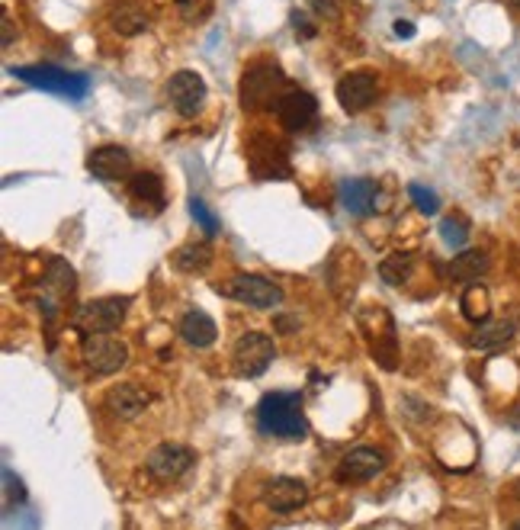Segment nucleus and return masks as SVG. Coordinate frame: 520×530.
Returning a JSON list of instances; mask_svg holds the SVG:
<instances>
[{
  "instance_id": "f257e3e1",
  "label": "nucleus",
  "mask_w": 520,
  "mask_h": 530,
  "mask_svg": "<svg viewBox=\"0 0 520 530\" xmlns=\"http://www.w3.org/2000/svg\"><path fill=\"white\" fill-rule=\"evenodd\" d=\"M260 431L279 441H302L308 434V421L302 412V392H267L257 406Z\"/></svg>"
},
{
  "instance_id": "f03ea898",
  "label": "nucleus",
  "mask_w": 520,
  "mask_h": 530,
  "mask_svg": "<svg viewBox=\"0 0 520 530\" xmlns=\"http://www.w3.org/2000/svg\"><path fill=\"white\" fill-rule=\"evenodd\" d=\"M286 94V74L273 59H257L244 68L242 84H238V100L242 110H277L279 96Z\"/></svg>"
},
{
  "instance_id": "7ed1b4c3",
  "label": "nucleus",
  "mask_w": 520,
  "mask_h": 530,
  "mask_svg": "<svg viewBox=\"0 0 520 530\" xmlns=\"http://www.w3.org/2000/svg\"><path fill=\"white\" fill-rule=\"evenodd\" d=\"M125 312H129V296H100V299H87L81 309L74 312V328L84 338L94 334H113L123 324Z\"/></svg>"
},
{
  "instance_id": "20e7f679",
  "label": "nucleus",
  "mask_w": 520,
  "mask_h": 530,
  "mask_svg": "<svg viewBox=\"0 0 520 530\" xmlns=\"http://www.w3.org/2000/svg\"><path fill=\"white\" fill-rule=\"evenodd\" d=\"M273 357H277V347L273 338L264 332H244L235 341V351H232V367L242 379H257L270 370Z\"/></svg>"
},
{
  "instance_id": "39448f33",
  "label": "nucleus",
  "mask_w": 520,
  "mask_h": 530,
  "mask_svg": "<svg viewBox=\"0 0 520 530\" xmlns=\"http://www.w3.org/2000/svg\"><path fill=\"white\" fill-rule=\"evenodd\" d=\"M219 289L228 299L244 302L251 309H277L279 302H283V289L267 280V277H257V273H235Z\"/></svg>"
},
{
  "instance_id": "423d86ee",
  "label": "nucleus",
  "mask_w": 520,
  "mask_h": 530,
  "mask_svg": "<svg viewBox=\"0 0 520 530\" xmlns=\"http://www.w3.org/2000/svg\"><path fill=\"white\" fill-rule=\"evenodd\" d=\"M81 361H84V367H87V373L113 376L125 367V361H129V347L119 338H113V334H94V338H84Z\"/></svg>"
},
{
  "instance_id": "0eeeda50",
  "label": "nucleus",
  "mask_w": 520,
  "mask_h": 530,
  "mask_svg": "<svg viewBox=\"0 0 520 530\" xmlns=\"http://www.w3.org/2000/svg\"><path fill=\"white\" fill-rule=\"evenodd\" d=\"M14 78L32 84L39 90H51V94H65L81 100L87 94V78L84 74H68L55 65H32V68H14Z\"/></svg>"
},
{
  "instance_id": "6e6552de",
  "label": "nucleus",
  "mask_w": 520,
  "mask_h": 530,
  "mask_svg": "<svg viewBox=\"0 0 520 530\" xmlns=\"http://www.w3.org/2000/svg\"><path fill=\"white\" fill-rule=\"evenodd\" d=\"M248 161H251V170H254L257 177H273V180H283V177L293 174L286 145H279L273 135H264V132L254 135V139L248 142Z\"/></svg>"
},
{
  "instance_id": "1a4fd4ad",
  "label": "nucleus",
  "mask_w": 520,
  "mask_h": 530,
  "mask_svg": "<svg viewBox=\"0 0 520 530\" xmlns=\"http://www.w3.org/2000/svg\"><path fill=\"white\" fill-rule=\"evenodd\" d=\"M277 119L286 132H308L318 123V100L308 90L289 87L277 104Z\"/></svg>"
},
{
  "instance_id": "9d476101",
  "label": "nucleus",
  "mask_w": 520,
  "mask_h": 530,
  "mask_svg": "<svg viewBox=\"0 0 520 530\" xmlns=\"http://www.w3.org/2000/svg\"><path fill=\"white\" fill-rule=\"evenodd\" d=\"M196 463V453H193L187 443H158V447L148 453L145 466L158 482H177L190 472V466Z\"/></svg>"
},
{
  "instance_id": "9b49d317",
  "label": "nucleus",
  "mask_w": 520,
  "mask_h": 530,
  "mask_svg": "<svg viewBox=\"0 0 520 530\" xmlns=\"http://www.w3.org/2000/svg\"><path fill=\"white\" fill-rule=\"evenodd\" d=\"M260 498H264V505L273 515H293V511L306 508L308 486L302 479H293V476H273L264 482Z\"/></svg>"
},
{
  "instance_id": "f8f14e48",
  "label": "nucleus",
  "mask_w": 520,
  "mask_h": 530,
  "mask_svg": "<svg viewBox=\"0 0 520 530\" xmlns=\"http://www.w3.org/2000/svg\"><path fill=\"white\" fill-rule=\"evenodd\" d=\"M337 104L347 113H360L373 106V100L379 96V78L373 71H351L337 81Z\"/></svg>"
},
{
  "instance_id": "ddd939ff",
  "label": "nucleus",
  "mask_w": 520,
  "mask_h": 530,
  "mask_svg": "<svg viewBox=\"0 0 520 530\" xmlns=\"http://www.w3.org/2000/svg\"><path fill=\"white\" fill-rule=\"evenodd\" d=\"M168 104L180 116H196L205 104V81L196 71H177L168 81Z\"/></svg>"
},
{
  "instance_id": "4468645a",
  "label": "nucleus",
  "mask_w": 520,
  "mask_h": 530,
  "mask_svg": "<svg viewBox=\"0 0 520 530\" xmlns=\"http://www.w3.org/2000/svg\"><path fill=\"white\" fill-rule=\"evenodd\" d=\"M386 463L388 457L379 447L363 443V447H353L351 453H344L341 466H337V479L341 482H369V479H376L386 470Z\"/></svg>"
},
{
  "instance_id": "2eb2a0df",
  "label": "nucleus",
  "mask_w": 520,
  "mask_h": 530,
  "mask_svg": "<svg viewBox=\"0 0 520 530\" xmlns=\"http://www.w3.org/2000/svg\"><path fill=\"white\" fill-rule=\"evenodd\" d=\"M87 170L96 180H106V184L129 180V177H132V155L119 145H103V148H96V151H90Z\"/></svg>"
},
{
  "instance_id": "dca6fc26",
  "label": "nucleus",
  "mask_w": 520,
  "mask_h": 530,
  "mask_svg": "<svg viewBox=\"0 0 520 530\" xmlns=\"http://www.w3.org/2000/svg\"><path fill=\"white\" fill-rule=\"evenodd\" d=\"M106 408H110L116 418L135 421L148 408V392L135 383H119L106 392Z\"/></svg>"
},
{
  "instance_id": "f3484780",
  "label": "nucleus",
  "mask_w": 520,
  "mask_h": 530,
  "mask_svg": "<svg viewBox=\"0 0 520 530\" xmlns=\"http://www.w3.org/2000/svg\"><path fill=\"white\" fill-rule=\"evenodd\" d=\"M180 338H184L190 347L205 351V347L215 344V338H219V328H215V322L205 315V312L193 309V312H187V315L180 318Z\"/></svg>"
},
{
  "instance_id": "a211bd4d",
  "label": "nucleus",
  "mask_w": 520,
  "mask_h": 530,
  "mask_svg": "<svg viewBox=\"0 0 520 530\" xmlns=\"http://www.w3.org/2000/svg\"><path fill=\"white\" fill-rule=\"evenodd\" d=\"M341 199H344V206L351 209L353 215L367 219V215H373V209H376V184L373 180H367V177L344 180V184H341Z\"/></svg>"
},
{
  "instance_id": "6ab92c4d",
  "label": "nucleus",
  "mask_w": 520,
  "mask_h": 530,
  "mask_svg": "<svg viewBox=\"0 0 520 530\" xmlns=\"http://www.w3.org/2000/svg\"><path fill=\"white\" fill-rule=\"evenodd\" d=\"M511 338H514V322H507V318H485L476 332L470 334V347L472 351H498Z\"/></svg>"
},
{
  "instance_id": "aec40b11",
  "label": "nucleus",
  "mask_w": 520,
  "mask_h": 530,
  "mask_svg": "<svg viewBox=\"0 0 520 530\" xmlns=\"http://www.w3.org/2000/svg\"><path fill=\"white\" fill-rule=\"evenodd\" d=\"M170 267L177 273H205L213 267V248L205 242H190L170 254Z\"/></svg>"
},
{
  "instance_id": "412c9836",
  "label": "nucleus",
  "mask_w": 520,
  "mask_h": 530,
  "mask_svg": "<svg viewBox=\"0 0 520 530\" xmlns=\"http://www.w3.org/2000/svg\"><path fill=\"white\" fill-rule=\"evenodd\" d=\"M450 280L456 283H476L482 280L485 273H488V254L485 251H462V254H456L453 260H450Z\"/></svg>"
},
{
  "instance_id": "4be33fe9",
  "label": "nucleus",
  "mask_w": 520,
  "mask_h": 530,
  "mask_svg": "<svg viewBox=\"0 0 520 530\" xmlns=\"http://www.w3.org/2000/svg\"><path fill=\"white\" fill-rule=\"evenodd\" d=\"M129 193H132L135 199H141L145 209L164 206V184H161V177L151 174V170H141V174L129 177Z\"/></svg>"
},
{
  "instance_id": "5701e85b",
  "label": "nucleus",
  "mask_w": 520,
  "mask_h": 530,
  "mask_svg": "<svg viewBox=\"0 0 520 530\" xmlns=\"http://www.w3.org/2000/svg\"><path fill=\"white\" fill-rule=\"evenodd\" d=\"M379 277L388 287H405L415 277V258L411 254H392L379 264Z\"/></svg>"
},
{
  "instance_id": "b1692460",
  "label": "nucleus",
  "mask_w": 520,
  "mask_h": 530,
  "mask_svg": "<svg viewBox=\"0 0 520 530\" xmlns=\"http://www.w3.org/2000/svg\"><path fill=\"white\" fill-rule=\"evenodd\" d=\"M110 23L119 36H139L148 30V14L141 7H116L110 14Z\"/></svg>"
},
{
  "instance_id": "393cba45",
  "label": "nucleus",
  "mask_w": 520,
  "mask_h": 530,
  "mask_svg": "<svg viewBox=\"0 0 520 530\" xmlns=\"http://www.w3.org/2000/svg\"><path fill=\"white\" fill-rule=\"evenodd\" d=\"M174 10L187 26H203L213 16L215 0H174Z\"/></svg>"
},
{
  "instance_id": "a878e982",
  "label": "nucleus",
  "mask_w": 520,
  "mask_h": 530,
  "mask_svg": "<svg viewBox=\"0 0 520 530\" xmlns=\"http://www.w3.org/2000/svg\"><path fill=\"white\" fill-rule=\"evenodd\" d=\"M460 309H462V315L470 318V322L482 324L485 318H488V293H485L482 287H470L466 293H462Z\"/></svg>"
},
{
  "instance_id": "bb28decb",
  "label": "nucleus",
  "mask_w": 520,
  "mask_h": 530,
  "mask_svg": "<svg viewBox=\"0 0 520 530\" xmlns=\"http://www.w3.org/2000/svg\"><path fill=\"white\" fill-rule=\"evenodd\" d=\"M440 235L450 248H462V244L470 242V222L462 219V215H447V219L440 222Z\"/></svg>"
},
{
  "instance_id": "cd10ccee",
  "label": "nucleus",
  "mask_w": 520,
  "mask_h": 530,
  "mask_svg": "<svg viewBox=\"0 0 520 530\" xmlns=\"http://www.w3.org/2000/svg\"><path fill=\"white\" fill-rule=\"evenodd\" d=\"M408 196L415 199V206H418V213H424V215H433V213L440 209L437 193L427 190V187H421V184H411V187H408Z\"/></svg>"
},
{
  "instance_id": "c85d7f7f",
  "label": "nucleus",
  "mask_w": 520,
  "mask_h": 530,
  "mask_svg": "<svg viewBox=\"0 0 520 530\" xmlns=\"http://www.w3.org/2000/svg\"><path fill=\"white\" fill-rule=\"evenodd\" d=\"M190 213H193V219H196L199 225H203L205 235H209V238L219 235V219H215V215L209 213V206H205L203 199H190Z\"/></svg>"
},
{
  "instance_id": "c756f323",
  "label": "nucleus",
  "mask_w": 520,
  "mask_h": 530,
  "mask_svg": "<svg viewBox=\"0 0 520 530\" xmlns=\"http://www.w3.org/2000/svg\"><path fill=\"white\" fill-rule=\"evenodd\" d=\"M308 10H312L318 20H337L341 10H344V0H308Z\"/></svg>"
},
{
  "instance_id": "7c9ffc66",
  "label": "nucleus",
  "mask_w": 520,
  "mask_h": 530,
  "mask_svg": "<svg viewBox=\"0 0 520 530\" xmlns=\"http://www.w3.org/2000/svg\"><path fill=\"white\" fill-rule=\"evenodd\" d=\"M293 26L302 32V39H312V36H315V32H318V30H315V23L308 20L306 10H293Z\"/></svg>"
},
{
  "instance_id": "2f4dec72",
  "label": "nucleus",
  "mask_w": 520,
  "mask_h": 530,
  "mask_svg": "<svg viewBox=\"0 0 520 530\" xmlns=\"http://www.w3.org/2000/svg\"><path fill=\"white\" fill-rule=\"evenodd\" d=\"M396 36H398V39H411V36H415V23L398 20V23H396Z\"/></svg>"
},
{
  "instance_id": "473e14b6",
  "label": "nucleus",
  "mask_w": 520,
  "mask_h": 530,
  "mask_svg": "<svg viewBox=\"0 0 520 530\" xmlns=\"http://www.w3.org/2000/svg\"><path fill=\"white\" fill-rule=\"evenodd\" d=\"M14 42V23H10V16H4V49Z\"/></svg>"
},
{
  "instance_id": "72a5a7b5",
  "label": "nucleus",
  "mask_w": 520,
  "mask_h": 530,
  "mask_svg": "<svg viewBox=\"0 0 520 530\" xmlns=\"http://www.w3.org/2000/svg\"><path fill=\"white\" fill-rule=\"evenodd\" d=\"M289 318H293V315H279V318H277L279 332H293V328H296V322H289Z\"/></svg>"
},
{
  "instance_id": "f704fd0d",
  "label": "nucleus",
  "mask_w": 520,
  "mask_h": 530,
  "mask_svg": "<svg viewBox=\"0 0 520 530\" xmlns=\"http://www.w3.org/2000/svg\"><path fill=\"white\" fill-rule=\"evenodd\" d=\"M507 495H511L514 501H520V479H514L511 486H507Z\"/></svg>"
},
{
  "instance_id": "c9c22d12",
  "label": "nucleus",
  "mask_w": 520,
  "mask_h": 530,
  "mask_svg": "<svg viewBox=\"0 0 520 530\" xmlns=\"http://www.w3.org/2000/svg\"><path fill=\"white\" fill-rule=\"evenodd\" d=\"M511 530H520V517H517V521H514V527Z\"/></svg>"
},
{
  "instance_id": "e433bc0d",
  "label": "nucleus",
  "mask_w": 520,
  "mask_h": 530,
  "mask_svg": "<svg viewBox=\"0 0 520 530\" xmlns=\"http://www.w3.org/2000/svg\"><path fill=\"white\" fill-rule=\"evenodd\" d=\"M511 4H514V7H517V10H520V0H511Z\"/></svg>"
}]
</instances>
